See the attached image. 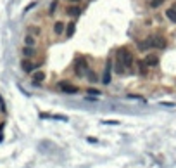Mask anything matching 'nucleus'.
<instances>
[{
  "instance_id": "obj_1",
  "label": "nucleus",
  "mask_w": 176,
  "mask_h": 168,
  "mask_svg": "<svg viewBox=\"0 0 176 168\" xmlns=\"http://www.w3.org/2000/svg\"><path fill=\"white\" fill-rule=\"evenodd\" d=\"M73 69H74V75L81 78V76H85V75H86V71L90 69V64H88V61L83 57V56H78V57L74 59Z\"/></svg>"
},
{
  "instance_id": "obj_2",
  "label": "nucleus",
  "mask_w": 176,
  "mask_h": 168,
  "mask_svg": "<svg viewBox=\"0 0 176 168\" xmlns=\"http://www.w3.org/2000/svg\"><path fill=\"white\" fill-rule=\"evenodd\" d=\"M116 57L121 59V61L124 62V66H126V68H131L133 62H135V56H133V52L128 49V47H121V49H118Z\"/></svg>"
},
{
  "instance_id": "obj_3",
  "label": "nucleus",
  "mask_w": 176,
  "mask_h": 168,
  "mask_svg": "<svg viewBox=\"0 0 176 168\" xmlns=\"http://www.w3.org/2000/svg\"><path fill=\"white\" fill-rule=\"evenodd\" d=\"M149 42L150 45H152V49H159V50H164L167 47V38L164 35H159V33H155V35H150L149 36Z\"/></svg>"
},
{
  "instance_id": "obj_4",
  "label": "nucleus",
  "mask_w": 176,
  "mask_h": 168,
  "mask_svg": "<svg viewBox=\"0 0 176 168\" xmlns=\"http://www.w3.org/2000/svg\"><path fill=\"white\" fill-rule=\"evenodd\" d=\"M40 68H42V64H40V62H33L31 59L22 57V61H21V69L24 71V73H33V71L40 69Z\"/></svg>"
},
{
  "instance_id": "obj_5",
  "label": "nucleus",
  "mask_w": 176,
  "mask_h": 168,
  "mask_svg": "<svg viewBox=\"0 0 176 168\" xmlns=\"http://www.w3.org/2000/svg\"><path fill=\"white\" fill-rule=\"evenodd\" d=\"M59 90L64 94H78L79 92V87H76V85H73L71 82H59Z\"/></svg>"
},
{
  "instance_id": "obj_6",
  "label": "nucleus",
  "mask_w": 176,
  "mask_h": 168,
  "mask_svg": "<svg viewBox=\"0 0 176 168\" xmlns=\"http://www.w3.org/2000/svg\"><path fill=\"white\" fill-rule=\"evenodd\" d=\"M145 64L149 68H155V66H159V56H155V54H147L145 56Z\"/></svg>"
},
{
  "instance_id": "obj_7",
  "label": "nucleus",
  "mask_w": 176,
  "mask_h": 168,
  "mask_svg": "<svg viewBox=\"0 0 176 168\" xmlns=\"http://www.w3.org/2000/svg\"><path fill=\"white\" fill-rule=\"evenodd\" d=\"M66 14L71 16V18H78L79 14H81V7L76 5V4H73V5H69V7H66Z\"/></svg>"
},
{
  "instance_id": "obj_8",
  "label": "nucleus",
  "mask_w": 176,
  "mask_h": 168,
  "mask_svg": "<svg viewBox=\"0 0 176 168\" xmlns=\"http://www.w3.org/2000/svg\"><path fill=\"white\" fill-rule=\"evenodd\" d=\"M64 31H66V23L64 21H55L54 23V33L57 36L64 35Z\"/></svg>"
},
{
  "instance_id": "obj_9",
  "label": "nucleus",
  "mask_w": 176,
  "mask_h": 168,
  "mask_svg": "<svg viewBox=\"0 0 176 168\" xmlns=\"http://www.w3.org/2000/svg\"><path fill=\"white\" fill-rule=\"evenodd\" d=\"M21 54H22V57H28V59H31L33 56L36 54V50H35V47H30V45H24L22 47V50H21Z\"/></svg>"
},
{
  "instance_id": "obj_10",
  "label": "nucleus",
  "mask_w": 176,
  "mask_h": 168,
  "mask_svg": "<svg viewBox=\"0 0 176 168\" xmlns=\"http://www.w3.org/2000/svg\"><path fill=\"white\" fill-rule=\"evenodd\" d=\"M110 62L107 61V66H106V71H104V76H102V83L104 85H109L110 83Z\"/></svg>"
},
{
  "instance_id": "obj_11",
  "label": "nucleus",
  "mask_w": 176,
  "mask_h": 168,
  "mask_svg": "<svg viewBox=\"0 0 176 168\" xmlns=\"http://www.w3.org/2000/svg\"><path fill=\"white\" fill-rule=\"evenodd\" d=\"M74 31H76V23L74 21H71V23H67L66 24V38H71V36L74 35Z\"/></svg>"
},
{
  "instance_id": "obj_12",
  "label": "nucleus",
  "mask_w": 176,
  "mask_h": 168,
  "mask_svg": "<svg viewBox=\"0 0 176 168\" xmlns=\"http://www.w3.org/2000/svg\"><path fill=\"white\" fill-rule=\"evenodd\" d=\"M43 80H45V73H43L42 69H36V73L33 75V83H35V85H40Z\"/></svg>"
},
{
  "instance_id": "obj_13",
  "label": "nucleus",
  "mask_w": 176,
  "mask_h": 168,
  "mask_svg": "<svg viewBox=\"0 0 176 168\" xmlns=\"http://www.w3.org/2000/svg\"><path fill=\"white\" fill-rule=\"evenodd\" d=\"M38 44V40H36L35 35H31V33H28L26 36H24V45H30V47H35V45Z\"/></svg>"
},
{
  "instance_id": "obj_14",
  "label": "nucleus",
  "mask_w": 176,
  "mask_h": 168,
  "mask_svg": "<svg viewBox=\"0 0 176 168\" xmlns=\"http://www.w3.org/2000/svg\"><path fill=\"white\" fill-rule=\"evenodd\" d=\"M114 68H116V73H119V75H121V73H124V71H126V66H124V62L121 61V59H119V57H116Z\"/></svg>"
},
{
  "instance_id": "obj_15",
  "label": "nucleus",
  "mask_w": 176,
  "mask_h": 168,
  "mask_svg": "<svg viewBox=\"0 0 176 168\" xmlns=\"http://www.w3.org/2000/svg\"><path fill=\"white\" fill-rule=\"evenodd\" d=\"M28 33H31V35H35V36H40L42 35V28L35 26V24H30L28 26Z\"/></svg>"
},
{
  "instance_id": "obj_16",
  "label": "nucleus",
  "mask_w": 176,
  "mask_h": 168,
  "mask_svg": "<svg viewBox=\"0 0 176 168\" xmlns=\"http://www.w3.org/2000/svg\"><path fill=\"white\" fill-rule=\"evenodd\" d=\"M166 18L169 19L171 23H176V9H166Z\"/></svg>"
},
{
  "instance_id": "obj_17",
  "label": "nucleus",
  "mask_w": 176,
  "mask_h": 168,
  "mask_svg": "<svg viewBox=\"0 0 176 168\" xmlns=\"http://www.w3.org/2000/svg\"><path fill=\"white\" fill-rule=\"evenodd\" d=\"M85 76H88L86 80L90 82V83H95V82L98 80V76L95 75V71H92V69H88V71H86V75H85Z\"/></svg>"
},
{
  "instance_id": "obj_18",
  "label": "nucleus",
  "mask_w": 176,
  "mask_h": 168,
  "mask_svg": "<svg viewBox=\"0 0 176 168\" xmlns=\"http://www.w3.org/2000/svg\"><path fill=\"white\" fill-rule=\"evenodd\" d=\"M164 2H166V0H149V5L152 7V9H157V7H161Z\"/></svg>"
},
{
  "instance_id": "obj_19",
  "label": "nucleus",
  "mask_w": 176,
  "mask_h": 168,
  "mask_svg": "<svg viewBox=\"0 0 176 168\" xmlns=\"http://www.w3.org/2000/svg\"><path fill=\"white\" fill-rule=\"evenodd\" d=\"M138 69H140L142 75H147V71H149V66L145 64V61H140V62H138Z\"/></svg>"
},
{
  "instance_id": "obj_20",
  "label": "nucleus",
  "mask_w": 176,
  "mask_h": 168,
  "mask_svg": "<svg viewBox=\"0 0 176 168\" xmlns=\"http://www.w3.org/2000/svg\"><path fill=\"white\" fill-rule=\"evenodd\" d=\"M57 4H59L57 0H54L52 4L49 5V14H50V16H52V14H55V10H57Z\"/></svg>"
},
{
  "instance_id": "obj_21",
  "label": "nucleus",
  "mask_w": 176,
  "mask_h": 168,
  "mask_svg": "<svg viewBox=\"0 0 176 168\" xmlns=\"http://www.w3.org/2000/svg\"><path fill=\"white\" fill-rule=\"evenodd\" d=\"M86 94H88V95H95V97H98V95H100V90H98V89H93V87H90V89H88L86 90Z\"/></svg>"
},
{
  "instance_id": "obj_22",
  "label": "nucleus",
  "mask_w": 176,
  "mask_h": 168,
  "mask_svg": "<svg viewBox=\"0 0 176 168\" xmlns=\"http://www.w3.org/2000/svg\"><path fill=\"white\" fill-rule=\"evenodd\" d=\"M0 111H2V113H5V111H7V107H5V101L2 99V95H0Z\"/></svg>"
},
{
  "instance_id": "obj_23",
  "label": "nucleus",
  "mask_w": 176,
  "mask_h": 168,
  "mask_svg": "<svg viewBox=\"0 0 176 168\" xmlns=\"http://www.w3.org/2000/svg\"><path fill=\"white\" fill-rule=\"evenodd\" d=\"M102 123L104 125H119V121H116V120H104Z\"/></svg>"
},
{
  "instance_id": "obj_24",
  "label": "nucleus",
  "mask_w": 176,
  "mask_h": 168,
  "mask_svg": "<svg viewBox=\"0 0 176 168\" xmlns=\"http://www.w3.org/2000/svg\"><path fill=\"white\" fill-rule=\"evenodd\" d=\"M36 4H38V2H31L30 5H26V7H24V12H28V10H31V9H33V7H35Z\"/></svg>"
},
{
  "instance_id": "obj_25",
  "label": "nucleus",
  "mask_w": 176,
  "mask_h": 168,
  "mask_svg": "<svg viewBox=\"0 0 176 168\" xmlns=\"http://www.w3.org/2000/svg\"><path fill=\"white\" fill-rule=\"evenodd\" d=\"M161 106H166V107H174L176 104H174V102H161Z\"/></svg>"
},
{
  "instance_id": "obj_26",
  "label": "nucleus",
  "mask_w": 176,
  "mask_h": 168,
  "mask_svg": "<svg viewBox=\"0 0 176 168\" xmlns=\"http://www.w3.org/2000/svg\"><path fill=\"white\" fill-rule=\"evenodd\" d=\"M128 97H130V99H143V97H142V95H133V94H130Z\"/></svg>"
},
{
  "instance_id": "obj_27",
  "label": "nucleus",
  "mask_w": 176,
  "mask_h": 168,
  "mask_svg": "<svg viewBox=\"0 0 176 168\" xmlns=\"http://www.w3.org/2000/svg\"><path fill=\"white\" fill-rule=\"evenodd\" d=\"M2 132H4V123H0V141H2Z\"/></svg>"
},
{
  "instance_id": "obj_28",
  "label": "nucleus",
  "mask_w": 176,
  "mask_h": 168,
  "mask_svg": "<svg viewBox=\"0 0 176 168\" xmlns=\"http://www.w3.org/2000/svg\"><path fill=\"white\" fill-rule=\"evenodd\" d=\"M86 141H88V142H93V144H95V142H97V139H95V137H88Z\"/></svg>"
},
{
  "instance_id": "obj_29",
  "label": "nucleus",
  "mask_w": 176,
  "mask_h": 168,
  "mask_svg": "<svg viewBox=\"0 0 176 168\" xmlns=\"http://www.w3.org/2000/svg\"><path fill=\"white\" fill-rule=\"evenodd\" d=\"M69 2H73V4H79L81 0H69Z\"/></svg>"
},
{
  "instance_id": "obj_30",
  "label": "nucleus",
  "mask_w": 176,
  "mask_h": 168,
  "mask_svg": "<svg viewBox=\"0 0 176 168\" xmlns=\"http://www.w3.org/2000/svg\"><path fill=\"white\" fill-rule=\"evenodd\" d=\"M173 9H176V4H174V5H173Z\"/></svg>"
}]
</instances>
